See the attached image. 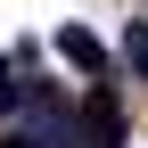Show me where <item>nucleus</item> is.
<instances>
[{
  "label": "nucleus",
  "mask_w": 148,
  "mask_h": 148,
  "mask_svg": "<svg viewBox=\"0 0 148 148\" xmlns=\"http://www.w3.org/2000/svg\"><path fill=\"white\" fill-rule=\"evenodd\" d=\"M74 148H123V107L107 82H90V99L74 107Z\"/></svg>",
  "instance_id": "1"
},
{
  "label": "nucleus",
  "mask_w": 148,
  "mask_h": 148,
  "mask_svg": "<svg viewBox=\"0 0 148 148\" xmlns=\"http://www.w3.org/2000/svg\"><path fill=\"white\" fill-rule=\"evenodd\" d=\"M58 58H66L74 74H90V82L107 74V49H99V33H82V25H58Z\"/></svg>",
  "instance_id": "2"
},
{
  "label": "nucleus",
  "mask_w": 148,
  "mask_h": 148,
  "mask_svg": "<svg viewBox=\"0 0 148 148\" xmlns=\"http://www.w3.org/2000/svg\"><path fill=\"white\" fill-rule=\"evenodd\" d=\"M123 66L148 74V16H132V25H123Z\"/></svg>",
  "instance_id": "3"
},
{
  "label": "nucleus",
  "mask_w": 148,
  "mask_h": 148,
  "mask_svg": "<svg viewBox=\"0 0 148 148\" xmlns=\"http://www.w3.org/2000/svg\"><path fill=\"white\" fill-rule=\"evenodd\" d=\"M16 107V74H8V58H0V115Z\"/></svg>",
  "instance_id": "4"
},
{
  "label": "nucleus",
  "mask_w": 148,
  "mask_h": 148,
  "mask_svg": "<svg viewBox=\"0 0 148 148\" xmlns=\"http://www.w3.org/2000/svg\"><path fill=\"white\" fill-rule=\"evenodd\" d=\"M0 148H49V140H33V132H0Z\"/></svg>",
  "instance_id": "5"
}]
</instances>
